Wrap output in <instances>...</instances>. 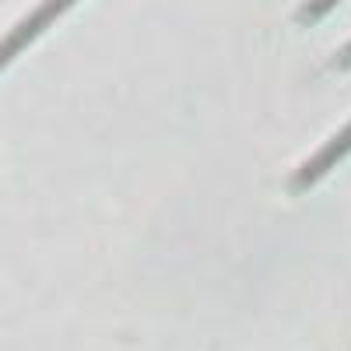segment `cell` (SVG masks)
Returning a JSON list of instances; mask_svg holds the SVG:
<instances>
[{"instance_id": "obj_1", "label": "cell", "mask_w": 351, "mask_h": 351, "mask_svg": "<svg viewBox=\"0 0 351 351\" xmlns=\"http://www.w3.org/2000/svg\"><path fill=\"white\" fill-rule=\"evenodd\" d=\"M334 4H341V0H306L302 11H299V21H316V18H324Z\"/></svg>"}, {"instance_id": "obj_2", "label": "cell", "mask_w": 351, "mask_h": 351, "mask_svg": "<svg viewBox=\"0 0 351 351\" xmlns=\"http://www.w3.org/2000/svg\"><path fill=\"white\" fill-rule=\"evenodd\" d=\"M341 67H351V43L341 49Z\"/></svg>"}, {"instance_id": "obj_3", "label": "cell", "mask_w": 351, "mask_h": 351, "mask_svg": "<svg viewBox=\"0 0 351 351\" xmlns=\"http://www.w3.org/2000/svg\"><path fill=\"white\" fill-rule=\"evenodd\" d=\"M60 4H64V8H67V4H71V0H60Z\"/></svg>"}]
</instances>
